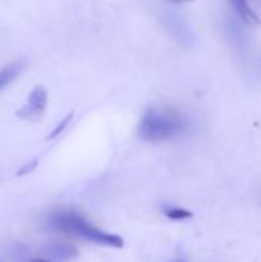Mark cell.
Returning <instances> with one entry per match:
<instances>
[{
  "instance_id": "1",
  "label": "cell",
  "mask_w": 261,
  "mask_h": 262,
  "mask_svg": "<svg viewBox=\"0 0 261 262\" xmlns=\"http://www.w3.org/2000/svg\"><path fill=\"white\" fill-rule=\"evenodd\" d=\"M188 121L174 107L157 104L145 111L138 123V137L148 143L168 141L186 130Z\"/></svg>"
},
{
  "instance_id": "2",
  "label": "cell",
  "mask_w": 261,
  "mask_h": 262,
  "mask_svg": "<svg viewBox=\"0 0 261 262\" xmlns=\"http://www.w3.org/2000/svg\"><path fill=\"white\" fill-rule=\"evenodd\" d=\"M49 224L60 232L75 235L78 238H83L86 241H91L94 244L122 249L125 246V241L122 236L108 233L105 230L97 229L89 221H86L85 216H82L75 210H57L49 216Z\"/></svg>"
},
{
  "instance_id": "3",
  "label": "cell",
  "mask_w": 261,
  "mask_h": 262,
  "mask_svg": "<svg viewBox=\"0 0 261 262\" xmlns=\"http://www.w3.org/2000/svg\"><path fill=\"white\" fill-rule=\"evenodd\" d=\"M46 104H48V92H46V89L43 86H35L29 92L26 104L22 109H18L17 115L20 118H23V120L35 121L45 114Z\"/></svg>"
},
{
  "instance_id": "4",
  "label": "cell",
  "mask_w": 261,
  "mask_h": 262,
  "mask_svg": "<svg viewBox=\"0 0 261 262\" xmlns=\"http://www.w3.org/2000/svg\"><path fill=\"white\" fill-rule=\"evenodd\" d=\"M77 256V249L69 244H51L45 249V258L51 261H69Z\"/></svg>"
},
{
  "instance_id": "5",
  "label": "cell",
  "mask_w": 261,
  "mask_h": 262,
  "mask_svg": "<svg viewBox=\"0 0 261 262\" xmlns=\"http://www.w3.org/2000/svg\"><path fill=\"white\" fill-rule=\"evenodd\" d=\"M231 6L235 9L237 15L242 18V21L248 26H260L261 18L257 15V12L251 8L249 3L243 2V0H235V2H231Z\"/></svg>"
},
{
  "instance_id": "6",
  "label": "cell",
  "mask_w": 261,
  "mask_h": 262,
  "mask_svg": "<svg viewBox=\"0 0 261 262\" xmlns=\"http://www.w3.org/2000/svg\"><path fill=\"white\" fill-rule=\"evenodd\" d=\"M23 61H12L0 69V91H3L8 84H11L23 71Z\"/></svg>"
},
{
  "instance_id": "7",
  "label": "cell",
  "mask_w": 261,
  "mask_h": 262,
  "mask_svg": "<svg viewBox=\"0 0 261 262\" xmlns=\"http://www.w3.org/2000/svg\"><path fill=\"white\" fill-rule=\"evenodd\" d=\"M163 213L166 215V218L174 220V221H183V220L192 218V212H189L188 209L174 207V206H165L163 207Z\"/></svg>"
},
{
  "instance_id": "8",
  "label": "cell",
  "mask_w": 261,
  "mask_h": 262,
  "mask_svg": "<svg viewBox=\"0 0 261 262\" xmlns=\"http://www.w3.org/2000/svg\"><path fill=\"white\" fill-rule=\"evenodd\" d=\"M71 120H72V114L66 115V117H65V120H62V121H60V124H58V126H57V127H55V129H54V130L51 132V134H49L48 140H52V138H55L57 135H60V134L63 132V129H65L66 126H68V123H69Z\"/></svg>"
},
{
  "instance_id": "9",
  "label": "cell",
  "mask_w": 261,
  "mask_h": 262,
  "mask_svg": "<svg viewBox=\"0 0 261 262\" xmlns=\"http://www.w3.org/2000/svg\"><path fill=\"white\" fill-rule=\"evenodd\" d=\"M35 164H37V161H35L34 164H32V163H29V164H28L26 167H23V169H20V170H18V175H23V173H28V172H32V169L35 167Z\"/></svg>"
},
{
  "instance_id": "10",
  "label": "cell",
  "mask_w": 261,
  "mask_h": 262,
  "mask_svg": "<svg viewBox=\"0 0 261 262\" xmlns=\"http://www.w3.org/2000/svg\"><path fill=\"white\" fill-rule=\"evenodd\" d=\"M29 262H54V261H51V259H48V258H34V259H31Z\"/></svg>"
},
{
  "instance_id": "11",
  "label": "cell",
  "mask_w": 261,
  "mask_h": 262,
  "mask_svg": "<svg viewBox=\"0 0 261 262\" xmlns=\"http://www.w3.org/2000/svg\"><path fill=\"white\" fill-rule=\"evenodd\" d=\"M0 262H2V261H0Z\"/></svg>"
}]
</instances>
